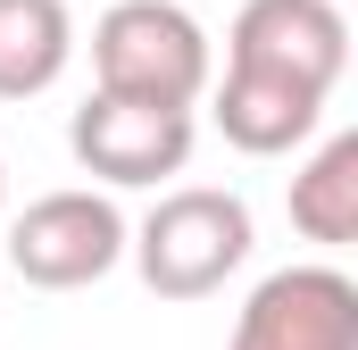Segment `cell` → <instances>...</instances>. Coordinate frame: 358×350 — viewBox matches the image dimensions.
I'll return each mask as SVG.
<instances>
[{
  "instance_id": "6da1fadb",
  "label": "cell",
  "mask_w": 358,
  "mask_h": 350,
  "mask_svg": "<svg viewBox=\"0 0 358 350\" xmlns=\"http://www.w3.org/2000/svg\"><path fill=\"white\" fill-rule=\"evenodd\" d=\"M250 200L242 192H217V183H183L167 192L134 234H125V251L142 267V284L159 292V300H208V292H225V275H242L250 259Z\"/></svg>"
},
{
  "instance_id": "7a4b0ae2",
  "label": "cell",
  "mask_w": 358,
  "mask_h": 350,
  "mask_svg": "<svg viewBox=\"0 0 358 350\" xmlns=\"http://www.w3.org/2000/svg\"><path fill=\"white\" fill-rule=\"evenodd\" d=\"M92 76L100 92H125V100L200 108V92L217 84V59L183 0H117L92 25Z\"/></svg>"
},
{
  "instance_id": "3957f363",
  "label": "cell",
  "mask_w": 358,
  "mask_h": 350,
  "mask_svg": "<svg viewBox=\"0 0 358 350\" xmlns=\"http://www.w3.org/2000/svg\"><path fill=\"white\" fill-rule=\"evenodd\" d=\"M125 259V217L108 192H42L8 217V267L34 292H84Z\"/></svg>"
},
{
  "instance_id": "277c9868",
  "label": "cell",
  "mask_w": 358,
  "mask_h": 350,
  "mask_svg": "<svg viewBox=\"0 0 358 350\" xmlns=\"http://www.w3.org/2000/svg\"><path fill=\"white\" fill-rule=\"evenodd\" d=\"M225 67L334 100L342 67H350V17H342V0H242V17L225 34Z\"/></svg>"
},
{
  "instance_id": "5b68a950",
  "label": "cell",
  "mask_w": 358,
  "mask_h": 350,
  "mask_svg": "<svg viewBox=\"0 0 358 350\" xmlns=\"http://www.w3.org/2000/svg\"><path fill=\"white\" fill-rule=\"evenodd\" d=\"M67 150L100 183H167L192 159V108L167 100H125V92H92L67 117Z\"/></svg>"
},
{
  "instance_id": "8992f818",
  "label": "cell",
  "mask_w": 358,
  "mask_h": 350,
  "mask_svg": "<svg viewBox=\"0 0 358 350\" xmlns=\"http://www.w3.org/2000/svg\"><path fill=\"white\" fill-rule=\"evenodd\" d=\"M225 350H358V284L342 267H275Z\"/></svg>"
},
{
  "instance_id": "52a82bcc",
  "label": "cell",
  "mask_w": 358,
  "mask_h": 350,
  "mask_svg": "<svg viewBox=\"0 0 358 350\" xmlns=\"http://www.w3.org/2000/svg\"><path fill=\"white\" fill-rule=\"evenodd\" d=\"M208 108H217V134L242 159H283L325 125V92L275 84V76H250V67H225V84H208Z\"/></svg>"
},
{
  "instance_id": "ba28073f",
  "label": "cell",
  "mask_w": 358,
  "mask_h": 350,
  "mask_svg": "<svg viewBox=\"0 0 358 350\" xmlns=\"http://www.w3.org/2000/svg\"><path fill=\"white\" fill-rule=\"evenodd\" d=\"M76 17L67 0H0V100H34L67 76Z\"/></svg>"
},
{
  "instance_id": "9c48e42d",
  "label": "cell",
  "mask_w": 358,
  "mask_h": 350,
  "mask_svg": "<svg viewBox=\"0 0 358 350\" xmlns=\"http://www.w3.org/2000/svg\"><path fill=\"white\" fill-rule=\"evenodd\" d=\"M292 225L325 251L358 242V134H325L317 159L292 175Z\"/></svg>"
},
{
  "instance_id": "30bf717a",
  "label": "cell",
  "mask_w": 358,
  "mask_h": 350,
  "mask_svg": "<svg viewBox=\"0 0 358 350\" xmlns=\"http://www.w3.org/2000/svg\"><path fill=\"white\" fill-rule=\"evenodd\" d=\"M0 200H8V167H0Z\"/></svg>"
}]
</instances>
